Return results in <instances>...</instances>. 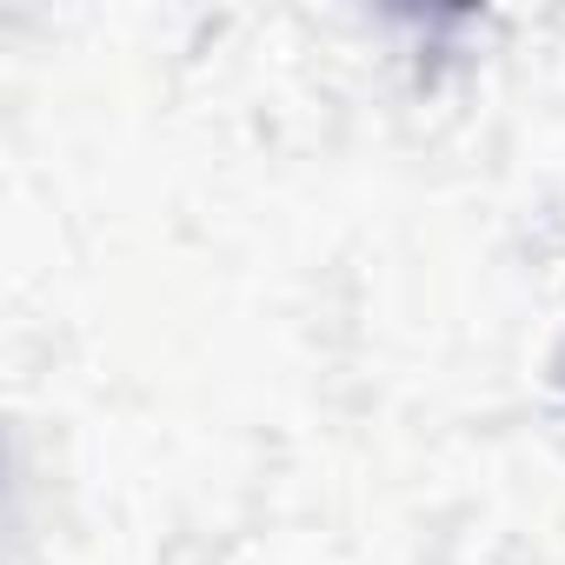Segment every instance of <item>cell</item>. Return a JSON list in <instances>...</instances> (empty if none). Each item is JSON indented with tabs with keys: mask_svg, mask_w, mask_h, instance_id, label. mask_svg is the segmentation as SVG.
Returning <instances> with one entry per match:
<instances>
[]
</instances>
